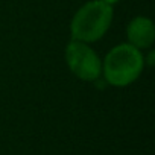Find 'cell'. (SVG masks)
<instances>
[{"mask_svg": "<svg viewBox=\"0 0 155 155\" xmlns=\"http://www.w3.org/2000/svg\"><path fill=\"white\" fill-rule=\"evenodd\" d=\"M101 2H104V3H107V5H110V6H113V5H116L119 0H101Z\"/></svg>", "mask_w": 155, "mask_h": 155, "instance_id": "obj_5", "label": "cell"}, {"mask_svg": "<svg viewBox=\"0 0 155 155\" xmlns=\"http://www.w3.org/2000/svg\"><path fill=\"white\" fill-rule=\"evenodd\" d=\"M65 62L70 71L82 81H96L102 74V61L97 53L82 41L71 40L65 46Z\"/></svg>", "mask_w": 155, "mask_h": 155, "instance_id": "obj_3", "label": "cell"}, {"mask_svg": "<svg viewBox=\"0 0 155 155\" xmlns=\"http://www.w3.org/2000/svg\"><path fill=\"white\" fill-rule=\"evenodd\" d=\"M128 43L137 49H147L153 44L155 40V28L150 18L138 15L132 18L126 26Z\"/></svg>", "mask_w": 155, "mask_h": 155, "instance_id": "obj_4", "label": "cell"}, {"mask_svg": "<svg viewBox=\"0 0 155 155\" xmlns=\"http://www.w3.org/2000/svg\"><path fill=\"white\" fill-rule=\"evenodd\" d=\"M113 14V6L101 2V0L87 2L76 11V14L71 18V40L82 41L87 44L99 41L110 29Z\"/></svg>", "mask_w": 155, "mask_h": 155, "instance_id": "obj_2", "label": "cell"}, {"mask_svg": "<svg viewBox=\"0 0 155 155\" xmlns=\"http://www.w3.org/2000/svg\"><path fill=\"white\" fill-rule=\"evenodd\" d=\"M144 67V56L140 49L129 43L114 46L102 62V74L113 87L131 85L141 74Z\"/></svg>", "mask_w": 155, "mask_h": 155, "instance_id": "obj_1", "label": "cell"}]
</instances>
